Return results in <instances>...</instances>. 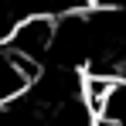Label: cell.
<instances>
[{"mask_svg":"<svg viewBox=\"0 0 126 126\" xmlns=\"http://www.w3.org/2000/svg\"><path fill=\"white\" fill-rule=\"evenodd\" d=\"M112 89H116V79H112V75H95V72L82 75V92H79V99H82V106L92 112V119H102Z\"/></svg>","mask_w":126,"mask_h":126,"instance_id":"3957f363","label":"cell"},{"mask_svg":"<svg viewBox=\"0 0 126 126\" xmlns=\"http://www.w3.org/2000/svg\"><path fill=\"white\" fill-rule=\"evenodd\" d=\"M51 48H55V17H48V14L21 17L3 41V51L34 65H44V58H51Z\"/></svg>","mask_w":126,"mask_h":126,"instance_id":"6da1fadb","label":"cell"},{"mask_svg":"<svg viewBox=\"0 0 126 126\" xmlns=\"http://www.w3.org/2000/svg\"><path fill=\"white\" fill-rule=\"evenodd\" d=\"M38 75H41V65L24 62V58L0 48V109L21 102L31 92V85L38 82Z\"/></svg>","mask_w":126,"mask_h":126,"instance_id":"7a4b0ae2","label":"cell"},{"mask_svg":"<svg viewBox=\"0 0 126 126\" xmlns=\"http://www.w3.org/2000/svg\"><path fill=\"white\" fill-rule=\"evenodd\" d=\"M99 123L102 126H126V75L116 79V89H112V95L106 102V112Z\"/></svg>","mask_w":126,"mask_h":126,"instance_id":"277c9868","label":"cell"}]
</instances>
